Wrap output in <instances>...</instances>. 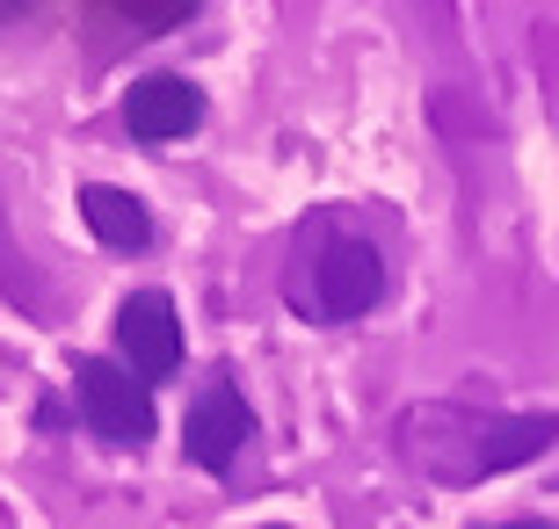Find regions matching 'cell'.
<instances>
[{
    "label": "cell",
    "instance_id": "cell-1",
    "mask_svg": "<svg viewBox=\"0 0 559 529\" xmlns=\"http://www.w3.org/2000/svg\"><path fill=\"white\" fill-rule=\"evenodd\" d=\"M559 443V413H495L465 399H421L393 421V449L436 486H487Z\"/></svg>",
    "mask_w": 559,
    "mask_h": 529
},
{
    "label": "cell",
    "instance_id": "cell-2",
    "mask_svg": "<svg viewBox=\"0 0 559 529\" xmlns=\"http://www.w3.org/2000/svg\"><path fill=\"white\" fill-rule=\"evenodd\" d=\"M385 298V254L342 211H312L284 254V305L306 326H356Z\"/></svg>",
    "mask_w": 559,
    "mask_h": 529
},
{
    "label": "cell",
    "instance_id": "cell-3",
    "mask_svg": "<svg viewBox=\"0 0 559 529\" xmlns=\"http://www.w3.org/2000/svg\"><path fill=\"white\" fill-rule=\"evenodd\" d=\"M73 413L87 421V435L109 449H139L153 443V392L109 356H81L73 363Z\"/></svg>",
    "mask_w": 559,
    "mask_h": 529
},
{
    "label": "cell",
    "instance_id": "cell-4",
    "mask_svg": "<svg viewBox=\"0 0 559 529\" xmlns=\"http://www.w3.org/2000/svg\"><path fill=\"white\" fill-rule=\"evenodd\" d=\"M254 443V407L248 392L233 385V377H211L197 399H189L182 413V457L197 471H211V479H226L233 465H240V449Z\"/></svg>",
    "mask_w": 559,
    "mask_h": 529
},
{
    "label": "cell",
    "instance_id": "cell-5",
    "mask_svg": "<svg viewBox=\"0 0 559 529\" xmlns=\"http://www.w3.org/2000/svg\"><path fill=\"white\" fill-rule=\"evenodd\" d=\"M117 363L145 392L182 370V320H175V298L167 290H131L124 305H117Z\"/></svg>",
    "mask_w": 559,
    "mask_h": 529
},
{
    "label": "cell",
    "instance_id": "cell-6",
    "mask_svg": "<svg viewBox=\"0 0 559 529\" xmlns=\"http://www.w3.org/2000/svg\"><path fill=\"white\" fill-rule=\"evenodd\" d=\"M204 123V87L182 73H145L124 87V131L139 145H175Z\"/></svg>",
    "mask_w": 559,
    "mask_h": 529
},
{
    "label": "cell",
    "instance_id": "cell-7",
    "mask_svg": "<svg viewBox=\"0 0 559 529\" xmlns=\"http://www.w3.org/2000/svg\"><path fill=\"white\" fill-rule=\"evenodd\" d=\"M81 218L109 254H145V247H153V211L117 182H87L81 189Z\"/></svg>",
    "mask_w": 559,
    "mask_h": 529
},
{
    "label": "cell",
    "instance_id": "cell-8",
    "mask_svg": "<svg viewBox=\"0 0 559 529\" xmlns=\"http://www.w3.org/2000/svg\"><path fill=\"white\" fill-rule=\"evenodd\" d=\"M109 8H117L131 29H153V37H160V29H182L204 0H109Z\"/></svg>",
    "mask_w": 559,
    "mask_h": 529
},
{
    "label": "cell",
    "instance_id": "cell-9",
    "mask_svg": "<svg viewBox=\"0 0 559 529\" xmlns=\"http://www.w3.org/2000/svg\"><path fill=\"white\" fill-rule=\"evenodd\" d=\"M487 529H552V522H487Z\"/></svg>",
    "mask_w": 559,
    "mask_h": 529
},
{
    "label": "cell",
    "instance_id": "cell-10",
    "mask_svg": "<svg viewBox=\"0 0 559 529\" xmlns=\"http://www.w3.org/2000/svg\"><path fill=\"white\" fill-rule=\"evenodd\" d=\"M262 529H290V522H262Z\"/></svg>",
    "mask_w": 559,
    "mask_h": 529
}]
</instances>
